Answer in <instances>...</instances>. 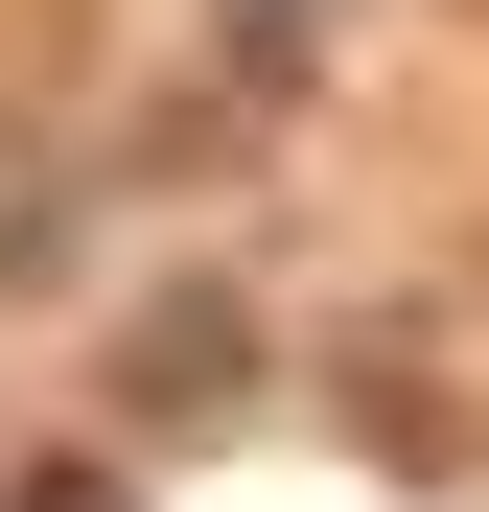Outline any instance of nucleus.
<instances>
[{"label": "nucleus", "mask_w": 489, "mask_h": 512, "mask_svg": "<svg viewBox=\"0 0 489 512\" xmlns=\"http://www.w3.org/2000/svg\"><path fill=\"white\" fill-rule=\"evenodd\" d=\"M47 512H94V489H70V466H47Z\"/></svg>", "instance_id": "obj_1"}]
</instances>
